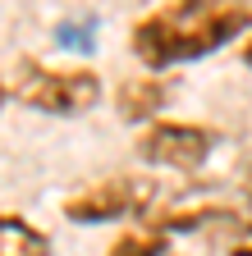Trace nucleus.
I'll return each mask as SVG.
<instances>
[{"label": "nucleus", "mask_w": 252, "mask_h": 256, "mask_svg": "<svg viewBox=\"0 0 252 256\" xmlns=\"http://www.w3.org/2000/svg\"><path fill=\"white\" fill-rule=\"evenodd\" d=\"M252 32V0H165L129 32V50L147 74L206 60Z\"/></svg>", "instance_id": "obj_1"}, {"label": "nucleus", "mask_w": 252, "mask_h": 256, "mask_svg": "<svg viewBox=\"0 0 252 256\" xmlns=\"http://www.w3.org/2000/svg\"><path fill=\"white\" fill-rule=\"evenodd\" d=\"M101 74L87 64H42L33 55H23L14 64L10 96L19 106L37 110L46 119H78L87 110L101 106Z\"/></svg>", "instance_id": "obj_2"}, {"label": "nucleus", "mask_w": 252, "mask_h": 256, "mask_svg": "<svg viewBox=\"0 0 252 256\" xmlns=\"http://www.w3.org/2000/svg\"><path fill=\"white\" fill-rule=\"evenodd\" d=\"M156 188L151 178H138V174H115V178H101V183H87L78 192H69L60 202V215L78 229H97V224H115V220H133V215H147L151 202H156Z\"/></svg>", "instance_id": "obj_3"}, {"label": "nucleus", "mask_w": 252, "mask_h": 256, "mask_svg": "<svg viewBox=\"0 0 252 256\" xmlns=\"http://www.w3.org/2000/svg\"><path fill=\"white\" fill-rule=\"evenodd\" d=\"M220 146V133L211 124H193V119H156L142 128L138 138V160L156 170H174V174H193L202 170L211 151Z\"/></svg>", "instance_id": "obj_4"}, {"label": "nucleus", "mask_w": 252, "mask_h": 256, "mask_svg": "<svg viewBox=\"0 0 252 256\" xmlns=\"http://www.w3.org/2000/svg\"><path fill=\"white\" fill-rule=\"evenodd\" d=\"M165 106H170V82L156 78V74L124 78L119 92H115V114L124 124H156Z\"/></svg>", "instance_id": "obj_5"}, {"label": "nucleus", "mask_w": 252, "mask_h": 256, "mask_svg": "<svg viewBox=\"0 0 252 256\" xmlns=\"http://www.w3.org/2000/svg\"><path fill=\"white\" fill-rule=\"evenodd\" d=\"M0 256H55V238L28 215L0 210Z\"/></svg>", "instance_id": "obj_6"}, {"label": "nucleus", "mask_w": 252, "mask_h": 256, "mask_svg": "<svg viewBox=\"0 0 252 256\" xmlns=\"http://www.w3.org/2000/svg\"><path fill=\"white\" fill-rule=\"evenodd\" d=\"M106 256H170V234L156 224H133V229L115 234Z\"/></svg>", "instance_id": "obj_7"}, {"label": "nucleus", "mask_w": 252, "mask_h": 256, "mask_svg": "<svg viewBox=\"0 0 252 256\" xmlns=\"http://www.w3.org/2000/svg\"><path fill=\"white\" fill-rule=\"evenodd\" d=\"M238 229H243L247 242H252V188H247V210H243V224H238Z\"/></svg>", "instance_id": "obj_8"}, {"label": "nucleus", "mask_w": 252, "mask_h": 256, "mask_svg": "<svg viewBox=\"0 0 252 256\" xmlns=\"http://www.w3.org/2000/svg\"><path fill=\"white\" fill-rule=\"evenodd\" d=\"M243 69H252V32L243 37Z\"/></svg>", "instance_id": "obj_9"}, {"label": "nucleus", "mask_w": 252, "mask_h": 256, "mask_svg": "<svg viewBox=\"0 0 252 256\" xmlns=\"http://www.w3.org/2000/svg\"><path fill=\"white\" fill-rule=\"evenodd\" d=\"M229 256H252V242H247V238H243V242H234V247H229Z\"/></svg>", "instance_id": "obj_10"}, {"label": "nucleus", "mask_w": 252, "mask_h": 256, "mask_svg": "<svg viewBox=\"0 0 252 256\" xmlns=\"http://www.w3.org/2000/svg\"><path fill=\"white\" fill-rule=\"evenodd\" d=\"M5 101H10V82L0 78V110H5Z\"/></svg>", "instance_id": "obj_11"}]
</instances>
